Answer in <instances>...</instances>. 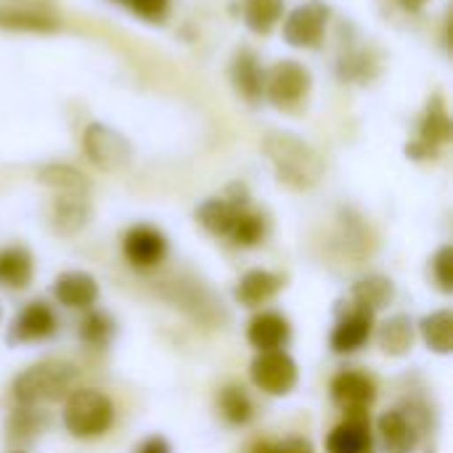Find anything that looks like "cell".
I'll list each match as a JSON object with an SVG mask.
<instances>
[{"label": "cell", "instance_id": "6da1fadb", "mask_svg": "<svg viewBox=\"0 0 453 453\" xmlns=\"http://www.w3.org/2000/svg\"><path fill=\"white\" fill-rule=\"evenodd\" d=\"M263 151L271 159L279 180L297 191L313 188L326 167L321 154L295 133H284V130L268 133L263 138Z\"/></svg>", "mask_w": 453, "mask_h": 453}, {"label": "cell", "instance_id": "7a4b0ae2", "mask_svg": "<svg viewBox=\"0 0 453 453\" xmlns=\"http://www.w3.org/2000/svg\"><path fill=\"white\" fill-rule=\"evenodd\" d=\"M80 380V372L69 361H40L29 369H24L13 385V401L16 406H40V403H56L64 401L74 382Z\"/></svg>", "mask_w": 453, "mask_h": 453}, {"label": "cell", "instance_id": "3957f363", "mask_svg": "<svg viewBox=\"0 0 453 453\" xmlns=\"http://www.w3.org/2000/svg\"><path fill=\"white\" fill-rule=\"evenodd\" d=\"M114 425V403L93 388H80L64 398V427L72 438L93 441Z\"/></svg>", "mask_w": 453, "mask_h": 453}, {"label": "cell", "instance_id": "277c9868", "mask_svg": "<svg viewBox=\"0 0 453 453\" xmlns=\"http://www.w3.org/2000/svg\"><path fill=\"white\" fill-rule=\"evenodd\" d=\"M250 377L257 390L281 398L297 388L300 369L287 350H268L255 356V361L250 364Z\"/></svg>", "mask_w": 453, "mask_h": 453}, {"label": "cell", "instance_id": "5b68a950", "mask_svg": "<svg viewBox=\"0 0 453 453\" xmlns=\"http://www.w3.org/2000/svg\"><path fill=\"white\" fill-rule=\"evenodd\" d=\"M82 146H85L88 159H90L96 167L106 170V173L122 170V167H127L130 159H133L130 141H127L122 133L111 130V127H106V125H101V122L88 125L85 138H82Z\"/></svg>", "mask_w": 453, "mask_h": 453}, {"label": "cell", "instance_id": "8992f818", "mask_svg": "<svg viewBox=\"0 0 453 453\" xmlns=\"http://www.w3.org/2000/svg\"><path fill=\"white\" fill-rule=\"evenodd\" d=\"M56 332H58V319L53 308L42 300H32L16 313L5 340L8 345H29V342L50 340L56 337Z\"/></svg>", "mask_w": 453, "mask_h": 453}, {"label": "cell", "instance_id": "52a82bcc", "mask_svg": "<svg viewBox=\"0 0 453 453\" xmlns=\"http://www.w3.org/2000/svg\"><path fill=\"white\" fill-rule=\"evenodd\" d=\"M332 401L340 411H345L348 417H366V411L372 409V403L377 401V385L372 377H366L364 372H340L332 380Z\"/></svg>", "mask_w": 453, "mask_h": 453}, {"label": "cell", "instance_id": "ba28073f", "mask_svg": "<svg viewBox=\"0 0 453 453\" xmlns=\"http://www.w3.org/2000/svg\"><path fill=\"white\" fill-rule=\"evenodd\" d=\"M329 21V8L321 0H311L289 13L284 21V37L295 48H313L321 42Z\"/></svg>", "mask_w": 453, "mask_h": 453}, {"label": "cell", "instance_id": "9c48e42d", "mask_svg": "<svg viewBox=\"0 0 453 453\" xmlns=\"http://www.w3.org/2000/svg\"><path fill=\"white\" fill-rule=\"evenodd\" d=\"M308 88H311V74L297 61H281L265 74V93L276 106L300 104Z\"/></svg>", "mask_w": 453, "mask_h": 453}, {"label": "cell", "instance_id": "30bf717a", "mask_svg": "<svg viewBox=\"0 0 453 453\" xmlns=\"http://www.w3.org/2000/svg\"><path fill=\"white\" fill-rule=\"evenodd\" d=\"M122 252L133 268H154L167 257V239L154 226H133L122 239Z\"/></svg>", "mask_w": 453, "mask_h": 453}, {"label": "cell", "instance_id": "8fae6325", "mask_svg": "<svg viewBox=\"0 0 453 453\" xmlns=\"http://www.w3.org/2000/svg\"><path fill=\"white\" fill-rule=\"evenodd\" d=\"M374 334V313L361 311V308H350L334 326L332 337H329V348L337 356H350L356 350H361Z\"/></svg>", "mask_w": 453, "mask_h": 453}, {"label": "cell", "instance_id": "7c38bea8", "mask_svg": "<svg viewBox=\"0 0 453 453\" xmlns=\"http://www.w3.org/2000/svg\"><path fill=\"white\" fill-rule=\"evenodd\" d=\"M53 297L72 311H90L98 300V281L85 271H64L53 281Z\"/></svg>", "mask_w": 453, "mask_h": 453}, {"label": "cell", "instance_id": "4fadbf2b", "mask_svg": "<svg viewBox=\"0 0 453 453\" xmlns=\"http://www.w3.org/2000/svg\"><path fill=\"white\" fill-rule=\"evenodd\" d=\"M247 340L257 353H268V350H284L292 340V326L289 321L276 313V311H263L257 313L250 326H247Z\"/></svg>", "mask_w": 453, "mask_h": 453}, {"label": "cell", "instance_id": "5bb4252c", "mask_svg": "<svg viewBox=\"0 0 453 453\" xmlns=\"http://www.w3.org/2000/svg\"><path fill=\"white\" fill-rule=\"evenodd\" d=\"M377 433H380V441L388 453H414L419 435H422L403 409L385 411L377 419Z\"/></svg>", "mask_w": 453, "mask_h": 453}, {"label": "cell", "instance_id": "9a60e30c", "mask_svg": "<svg viewBox=\"0 0 453 453\" xmlns=\"http://www.w3.org/2000/svg\"><path fill=\"white\" fill-rule=\"evenodd\" d=\"M451 138V119L446 114V106L441 98L430 101V109L422 119V127H419V141L409 146V154L422 159V157H433L443 143H449Z\"/></svg>", "mask_w": 453, "mask_h": 453}, {"label": "cell", "instance_id": "2e32d148", "mask_svg": "<svg viewBox=\"0 0 453 453\" xmlns=\"http://www.w3.org/2000/svg\"><path fill=\"white\" fill-rule=\"evenodd\" d=\"M372 422L369 417H348L326 438V453H372Z\"/></svg>", "mask_w": 453, "mask_h": 453}, {"label": "cell", "instance_id": "e0dca14e", "mask_svg": "<svg viewBox=\"0 0 453 453\" xmlns=\"http://www.w3.org/2000/svg\"><path fill=\"white\" fill-rule=\"evenodd\" d=\"M281 287H284V279H281L279 273L255 268V271H247V273L239 279V284H236V289H234V297H236V303H242L244 308H257V305L268 303L271 297H276V295L281 292Z\"/></svg>", "mask_w": 453, "mask_h": 453}, {"label": "cell", "instance_id": "ac0fdd59", "mask_svg": "<svg viewBox=\"0 0 453 453\" xmlns=\"http://www.w3.org/2000/svg\"><path fill=\"white\" fill-rule=\"evenodd\" d=\"M393 297H395V284L382 273L364 276L350 289L353 308H361V311H369V313H377V311L388 308L393 303Z\"/></svg>", "mask_w": 453, "mask_h": 453}, {"label": "cell", "instance_id": "d6986e66", "mask_svg": "<svg viewBox=\"0 0 453 453\" xmlns=\"http://www.w3.org/2000/svg\"><path fill=\"white\" fill-rule=\"evenodd\" d=\"M48 425H50L48 414L40 411L37 406H16V409L11 411V417H8V425H5L8 433H5V435H8L13 443L27 446V443H35V441L45 433Z\"/></svg>", "mask_w": 453, "mask_h": 453}, {"label": "cell", "instance_id": "ffe728a7", "mask_svg": "<svg viewBox=\"0 0 453 453\" xmlns=\"http://www.w3.org/2000/svg\"><path fill=\"white\" fill-rule=\"evenodd\" d=\"M244 210H247V207H239V204L228 202L226 196H223V199H207L204 204H199L196 220H199L202 228L210 231L212 236L228 239V234H231V228H234V223H236V218H239V212H244Z\"/></svg>", "mask_w": 453, "mask_h": 453}, {"label": "cell", "instance_id": "44dd1931", "mask_svg": "<svg viewBox=\"0 0 453 453\" xmlns=\"http://www.w3.org/2000/svg\"><path fill=\"white\" fill-rule=\"evenodd\" d=\"M377 342H380V348H382L385 356H393V358L406 356L414 348V321H411V316H406V313L390 316L380 326Z\"/></svg>", "mask_w": 453, "mask_h": 453}, {"label": "cell", "instance_id": "7402d4cb", "mask_svg": "<svg viewBox=\"0 0 453 453\" xmlns=\"http://www.w3.org/2000/svg\"><path fill=\"white\" fill-rule=\"evenodd\" d=\"M88 196H77V194H58L56 204H53V228L61 236H72L77 234L85 223H88Z\"/></svg>", "mask_w": 453, "mask_h": 453}, {"label": "cell", "instance_id": "603a6c76", "mask_svg": "<svg viewBox=\"0 0 453 453\" xmlns=\"http://www.w3.org/2000/svg\"><path fill=\"white\" fill-rule=\"evenodd\" d=\"M231 80L236 85V90L247 98V101H260L263 90H265V72L260 69L257 58L252 50H242L234 58L231 66Z\"/></svg>", "mask_w": 453, "mask_h": 453}, {"label": "cell", "instance_id": "cb8c5ba5", "mask_svg": "<svg viewBox=\"0 0 453 453\" xmlns=\"http://www.w3.org/2000/svg\"><path fill=\"white\" fill-rule=\"evenodd\" d=\"M32 276H35V263L24 247L0 250V287L24 289L32 281Z\"/></svg>", "mask_w": 453, "mask_h": 453}, {"label": "cell", "instance_id": "d4e9b609", "mask_svg": "<svg viewBox=\"0 0 453 453\" xmlns=\"http://www.w3.org/2000/svg\"><path fill=\"white\" fill-rule=\"evenodd\" d=\"M419 332L425 345L438 353V356H449L453 353V313L451 311H435L430 316H425L419 321Z\"/></svg>", "mask_w": 453, "mask_h": 453}, {"label": "cell", "instance_id": "484cf974", "mask_svg": "<svg viewBox=\"0 0 453 453\" xmlns=\"http://www.w3.org/2000/svg\"><path fill=\"white\" fill-rule=\"evenodd\" d=\"M218 411L231 427H244L255 417V406H252L250 395L244 393V388H239V385H226L218 393Z\"/></svg>", "mask_w": 453, "mask_h": 453}, {"label": "cell", "instance_id": "4316f807", "mask_svg": "<svg viewBox=\"0 0 453 453\" xmlns=\"http://www.w3.org/2000/svg\"><path fill=\"white\" fill-rule=\"evenodd\" d=\"M40 183L53 188L56 194H77V196H88V178L74 170V167H66V165H48L40 170Z\"/></svg>", "mask_w": 453, "mask_h": 453}, {"label": "cell", "instance_id": "83f0119b", "mask_svg": "<svg viewBox=\"0 0 453 453\" xmlns=\"http://www.w3.org/2000/svg\"><path fill=\"white\" fill-rule=\"evenodd\" d=\"M114 332H117V326H114L111 316L104 313V311H96V308L88 311L82 316V321H80V340H82V345L96 348V350L109 348V342L114 340Z\"/></svg>", "mask_w": 453, "mask_h": 453}, {"label": "cell", "instance_id": "f1b7e54d", "mask_svg": "<svg viewBox=\"0 0 453 453\" xmlns=\"http://www.w3.org/2000/svg\"><path fill=\"white\" fill-rule=\"evenodd\" d=\"M284 13V0H247L244 3V21L252 32L265 35L276 27Z\"/></svg>", "mask_w": 453, "mask_h": 453}, {"label": "cell", "instance_id": "f546056e", "mask_svg": "<svg viewBox=\"0 0 453 453\" xmlns=\"http://www.w3.org/2000/svg\"><path fill=\"white\" fill-rule=\"evenodd\" d=\"M263 236H265V220L257 212H250V210L239 212V218H236V223H234V228L228 234V239L236 247H255V244L263 242Z\"/></svg>", "mask_w": 453, "mask_h": 453}, {"label": "cell", "instance_id": "4dcf8cb0", "mask_svg": "<svg viewBox=\"0 0 453 453\" xmlns=\"http://www.w3.org/2000/svg\"><path fill=\"white\" fill-rule=\"evenodd\" d=\"M0 27L21 29V32H48V29H56L58 21L53 16H42L32 11H0Z\"/></svg>", "mask_w": 453, "mask_h": 453}, {"label": "cell", "instance_id": "1f68e13d", "mask_svg": "<svg viewBox=\"0 0 453 453\" xmlns=\"http://www.w3.org/2000/svg\"><path fill=\"white\" fill-rule=\"evenodd\" d=\"M433 281L443 295H453V247H441L433 257Z\"/></svg>", "mask_w": 453, "mask_h": 453}, {"label": "cell", "instance_id": "d6a6232c", "mask_svg": "<svg viewBox=\"0 0 453 453\" xmlns=\"http://www.w3.org/2000/svg\"><path fill=\"white\" fill-rule=\"evenodd\" d=\"M252 453H313V443L305 438H287L279 443H257Z\"/></svg>", "mask_w": 453, "mask_h": 453}, {"label": "cell", "instance_id": "836d02e7", "mask_svg": "<svg viewBox=\"0 0 453 453\" xmlns=\"http://www.w3.org/2000/svg\"><path fill=\"white\" fill-rule=\"evenodd\" d=\"M141 19L146 21H159L167 13V3L170 0H125Z\"/></svg>", "mask_w": 453, "mask_h": 453}, {"label": "cell", "instance_id": "e575fe53", "mask_svg": "<svg viewBox=\"0 0 453 453\" xmlns=\"http://www.w3.org/2000/svg\"><path fill=\"white\" fill-rule=\"evenodd\" d=\"M133 453H173V449H170V443L162 435H151V438L141 441L138 449Z\"/></svg>", "mask_w": 453, "mask_h": 453}, {"label": "cell", "instance_id": "d590c367", "mask_svg": "<svg viewBox=\"0 0 453 453\" xmlns=\"http://www.w3.org/2000/svg\"><path fill=\"white\" fill-rule=\"evenodd\" d=\"M401 3H403L406 8H411V11H417V8H422V5H425L427 0H401Z\"/></svg>", "mask_w": 453, "mask_h": 453}, {"label": "cell", "instance_id": "8d00e7d4", "mask_svg": "<svg viewBox=\"0 0 453 453\" xmlns=\"http://www.w3.org/2000/svg\"><path fill=\"white\" fill-rule=\"evenodd\" d=\"M11 453H24V451H11Z\"/></svg>", "mask_w": 453, "mask_h": 453}, {"label": "cell", "instance_id": "74e56055", "mask_svg": "<svg viewBox=\"0 0 453 453\" xmlns=\"http://www.w3.org/2000/svg\"><path fill=\"white\" fill-rule=\"evenodd\" d=\"M0 316H3V313H0Z\"/></svg>", "mask_w": 453, "mask_h": 453}]
</instances>
